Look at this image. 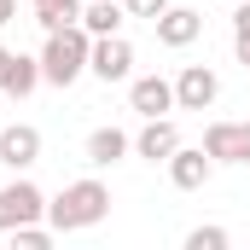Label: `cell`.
<instances>
[{
    "mask_svg": "<svg viewBox=\"0 0 250 250\" xmlns=\"http://www.w3.org/2000/svg\"><path fill=\"white\" fill-rule=\"evenodd\" d=\"M105 215H111V187H105V181H93V175H87V181H70V187L47 204V227H53V233L99 227Z\"/></svg>",
    "mask_w": 250,
    "mask_h": 250,
    "instance_id": "cell-1",
    "label": "cell"
},
{
    "mask_svg": "<svg viewBox=\"0 0 250 250\" xmlns=\"http://www.w3.org/2000/svg\"><path fill=\"white\" fill-rule=\"evenodd\" d=\"M87 53H93V35L82 29V23H64L47 35V47H41V82H53V87H70L82 70H87Z\"/></svg>",
    "mask_w": 250,
    "mask_h": 250,
    "instance_id": "cell-2",
    "label": "cell"
},
{
    "mask_svg": "<svg viewBox=\"0 0 250 250\" xmlns=\"http://www.w3.org/2000/svg\"><path fill=\"white\" fill-rule=\"evenodd\" d=\"M47 215V192L35 187V181H6L0 187V233H12V227H29V221H41Z\"/></svg>",
    "mask_w": 250,
    "mask_h": 250,
    "instance_id": "cell-3",
    "label": "cell"
},
{
    "mask_svg": "<svg viewBox=\"0 0 250 250\" xmlns=\"http://www.w3.org/2000/svg\"><path fill=\"white\" fill-rule=\"evenodd\" d=\"M87 70L111 87V82H128L134 76V47L123 41V29L117 35H93V53H87Z\"/></svg>",
    "mask_w": 250,
    "mask_h": 250,
    "instance_id": "cell-4",
    "label": "cell"
},
{
    "mask_svg": "<svg viewBox=\"0 0 250 250\" xmlns=\"http://www.w3.org/2000/svg\"><path fill=\"white\" fill-rule=\"evenodd\" d=\"M221 99V76L209 70V64H187L181 76H175V105L181 111H209Z\"/></svg>",
    "mask_w": 250,
    "mask_h": 250,
    "instance_id": "cell-5",
    "label": "cell"
},
{
    "mask_svg": "<svg viewBox=\"0 0 250 250\" xmlns=\"http://www.w3.org/2000/svg\"><path fill=\"white\" fill-rule=\"evenodd\" d=\"M0 163H6L12 175H23L29 163H41V128H35V123L0 128Z\"/></svg>",
    "mask_w": 250,
    "mask_h": 250,
    "instance_id": "cell-6",
    "label": "cell"
},
{
    "mask_svg": "<svg viewBox=\"0 0 250 250\" xmlns=\"http://www.w3.org/2000/svg\"><path fill=\"white\" fill-rule=\"evenodd\" d=\"M169 169V181L181 192H198V187H209V175H215V157L204 151V146H175V157L163 163Z\"/></svg>",
    "mask_w": 250,
    "mask_h": 250,
    "instance_id": "cell-7",
    "label": "cell"
},
{
    "mask_svg": "<svg viewBox=\"0 0 250 250\" xmlns=\"http://www.w3.org/2000/svg\"><path fill=\"white\" fill-rule=\"evenodd\" d=\"M128 105H134L140 117H169V111H181L169 76H134V82H128Z\"/></svg>",
    "mask_w": 250,
    "mask_h": 250,
    "instance_id": "cell-8",
    "label": "cell"
},
{
    "mask_svg": "<svg viewBox=\"0 0 250 250\" xmlns=\"http://www.w3.org/2000/svg\"><path fill=\"white\" fill-rule=\"evenodd\" d=\"M204 151L215 163H250V123H209L204 128Z\"/></svg>",
    "mask_w": 250,
    "mask_h": 250,
    "instance_id": "cell-9",
    "label": "cell"
},
{
    "mask_svg": "<svg viewBox=\"0 0 250 250\" xmlns=\"http://www.w3.org/2000/svg\"><path fill=\"white\" fill-rule=\"evenodd\" d=\"M175 146H181V128L169 117H146V128L134 134V157H146V163H169Z\"/></svg>",
    "mask_w": 250,
    "mask_h": 250,
    "instance_id": "cell-10",
    "label": "cell"
},
{
    "mask_svg": "<svg viewBox=\"0 0 250 250\" xmlns=\"http://www.w3.org/2000/svg\"><path fill=\"white\" fill-rule=\"evenodd\" d=\"M198 35H204V12H192V6H169L157 18V41L163 47H192Z\"/></svg>",
    "mask_w": 250,
    "mask_h": 250,
    "instance_id": "cell-11",
    "label": "cell"
},
{
    "mask_svg": "<svg viewBox=\"0 0 250 250\" xmlns=\"http://www.w3.org/2000/svg\"><path fill=\"white\" fill-rule=\"evenodd\" d=\"M128 151H134V140H128L123 128H93V134H87V163H93V169L123 163Z\"/></svg>",
    "mask_w": 250,
    "mask_h": 250,
    "instance_id": "cell-12",
    "label": "cell"
},
{
    "mask_svg": "<svg viewBox=\"0 0 250 250\" xmlns=\"http://www.w3.org/2000/svg\"><path fill=\"white\" fill-rule=\"evenodd\" d=\"M123 23H128L123 0H87V6H82V29H87V35H117Z\"/></svg>",
    "mask_w": 250,
    "mask_h": 250,
    "instance_id": "cell-13",
    "label": "cell"
},
{
    "mask_svg": "<svg viewBox=\"0 0 250 250\" xmlns=\"http://www.w3.org/2000/svg\"><path fill=\"white\" fill-rule=\"evenodd\" d=\"M35 23L53 35L64 23H82V0H35Z\"/></svg>",
    "mask_w": 250,
    "mask_h": 250,
    "instance_id": "cell-14",
    "label": "cell"
},
{
    "mask_svg": "<svg viewBox=\"0 0 250 250\" xmlns=\"http://www.w3.org/2000/svg\"><path fill=\"white\" fill-rule=\"evenodd\" d=\"M35 87H41V59H23V53H18V70H12L6 93H12V99H29Z\"/></svg>",
    "mask_w": 250,
    "mask_h": 250,
    "instance_id": "cell-15",
    "label": "cell"
},
{
    "mask_svg": "<svg viewBox=\"0 0 250 250\" xmlns=\"http://www.w3.org/2000/svg\"><path fill=\"white\" fill-rule=\"evenodd\" d=\"M6 239H12V250H47V245H53V227L29 221V227H12Z\"/></svg>",
    "mask_w": 250,
    "mask_h": 250,
    "instance_id": "cell-16",
    "label": "cell"
},
{
    "mask_svg": "<svg viewBox=\"0 0 250 250\" xmlns=\"http://www.w3.org/2000/svg\"><path fill=\"white\" fill-rule=\"evenodd\" d=\"M233 53H239V64H250V0L233 12Z\"/></svg>",
    "mask_w": 250,
    "mask_h": 250,
    "instance_id": "cell-17",
    "label": "cell"
},
{
    "mask_svg": "<svg viewBox=\"0 0 250 250\" xmlns=\"http://www.w3.org/2000/svg\"><path fill=\"white\" fill-rule=\"evenodd\" d=\"M187 250H227V227H192Z\"/></svg>",
    "mask_w": 250,
    "mask_h": 250,
    "instance_id": "cell-18",
    "label": "cell"
},
{
    "mask_svg": "<svg viewBox=\"0 0 250 250\" xmlns=\"http://www.w3.org/2000/svg\"><path fill=\"white\" fill-rule=\"evenodd\" d=\"M123 6H128V18H151V23L169 12V0H123Z\"/></svg>",
    "mask_w": 250,
    "mask_h": 250,
    "instance_id": "cell-19",
    "label": "cell"
},
{
    "mask_svg": "<svg viewBox=\"0 0 250 250\" xmlns=\"http://www.w3.org/2000/svg\"><path fill=\"white\" fill-rule=\"evenodd\" d=\"M12 70H18V53H6V47H0V93H6V82H12Z\"/></svg>",
    "mask_w": 250,
    "mask_h": 250,
    "instance_id": "cell-20",
    "label": "cell"
},
{
    "mask_svg": "<svg viewBox=\"0 0 250 250\" xmlns=\"http://www.w3.org/2000/svg\"><path fill=\"white\" fill-rule=\"evenodd\" d=\"M12 12H18V0H0V23H12Z\"/></svg>",
    "mask_w": 250,
    "mask_h": 250,
    "instance_id": "cell-21",
    "label": "cell"
}]
</instances>
